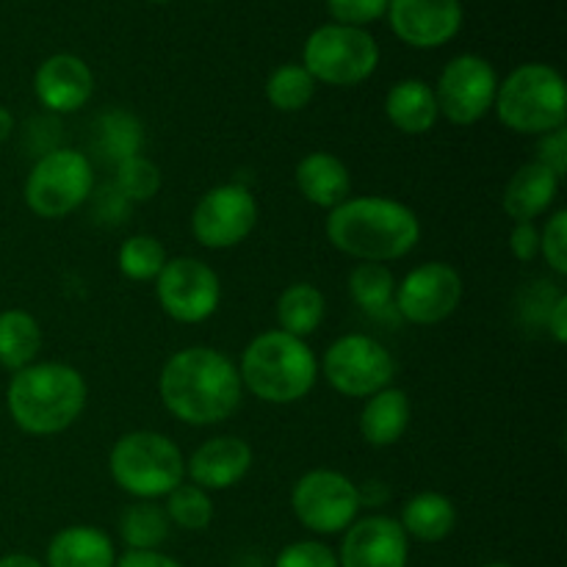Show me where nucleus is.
<instances>
[{
  "label": "nucleus",
  "instance_id": "nucleus-6",
  "mask_svg": "<svg viewBox=\"0 0 567 567\" xmlns=\"http://www.w3.org/2000/svg\"><path fill=\"white\" fill-rule=\"evenodd\" d=\"M498 122L520 136H548L567 122V89L563 75L548 64H520L498 83Z\"/></svg>",
  "mask_w": 567,
  "mask_h": 567
},
{
  "label": "nucleus",
  "instance_id": "nucleus-21",
  "mask_svg": "<svg viewBox=\"0 0 567 567\" xmlns=\"http://www.w3.org/2000/svg\"><path fill=\"white\" fill-rule=\"evenodd\" d=\"M559 177L543 164H524L504 188L502 208L513 221H535L548 214L559 194Z\"/></svg>",
  "mask_w": 567,
  "mask_h": 567
},
{
  "label": "nucleus",
  "instance_id": "nucleus-29",
  "mask_svg": "<svg viewBox=\"0 0 567 567\" xmlns=\"http://www.w3.org/2000/svg\"><path fill=\"white\" fill-rule=\"evenodd\" d=\"M316 94V81L302 64H282L266 81V100L271 109L282 111V114H297V111L308 109L310 100Z\"/></svg>",
  "mask_w": 567,
  "mask_h": 567
},
{
  "label": "nucleus",
  "instance_id": "nucleus-26",
  "mask_svg": "<svg viewBox=\"0 0 567 567\" xmlns=\"http://www.w3.org/2000/svg\"><path fill=\"white\" fill-rule=\"evenodd\" d=\"M277 321L288 336L308 338L321 327L327 313V299L313 282H291L277 299Z\"/></svg>",
  "mask_w": 567,
  "mask_h": 567
},
{
  "label": "nucleus",
  "instance_id": "nucleus-4",
  "mask_svg": "<svg viewBox=\"0 0 567 567\" xmlns=\"http://www.w3.org/2000/svg\"><path fill=\"white\" fill-rule=\"evenodd\" d=\"M319 358L308 341L282 330L260 332L238 363L241 385L266 404H297L319 382Z\"/></svg>",
  "mask_w": 567,
  "mask_h": 567
},
{
  "label": "nucleus",
  "instance_id": "nucleus-30",
  "mask_svg": "<svg viewBox=\"0 0 567 567\" xmlns=\"http://www.w3.org/2000/svg\"><path fill=\"white\" fill-rule=\"evenodd\" d=\"M166 260H169V255H166L164 244L155 236H147V233L125 238V244L116 252V266L133 282L155 280L166 266Z\"/></svg>",
  "mask_w": 567,
  "mask_h": 567
},
{
  "label": "nucleus",
  "instance_id": "nucleus-19",
  "mask_svg": "<svg viewBox=\"0 0 567 567\" xmlns=\"http://www.w3.org/2000/svg\"><path fill=\"white\" fill-rule=\"evenodd\" d=\"M413 421V404L410 396L396 385L382 388L380 393L365 399L363 410H360V435L369 446L388 449L404 437Z\"/></svg>",
  "mask_w": 567,
  "mask_h": 567
},
{
  "label": "nucleus",
  "instance_id": "nucleus-9",
  "mask_svg": "<svg viewBox=\"0 0 567 567\" xmlns=\"http://www.w3.org/2000/svg\"><path fill=\"white\" fill-rule=\"evenodd\" d=\"M319 371H324V380L341 396L369 399L382 388L393 385L396 360L377 338L352 332L330 343Z\"/></svg>",
  "mask_w": 567,
  "mask_h": 567
},
{
  "label": "nucleus",
  "instance_id": "nucleus-13",
  "mask_svg": "<svg viewBox=\"0 0 567 567\" xmlns=\"http://www.w3.org/2000/svg\"><path fill=\"white\" fill-rule=\"evenodd\" d=\"M258 199L244 183H221L194 205L192 233L205 249H233L252 236Z\"/></svg>",
  "mask_w": 567,
  "mask_h": 567
},
{
  "label": "nucleus",
  "instance_id": "nucleus-40",
  "mask_svg": "<svg viewBox=\"0 0 567 567\" xmlns=\"http://www.w3.org/2000/svg\"><path fill=\"white\" fill-rule=\"evenodd\" d=\"M114 567H183V565L161 551H127L125 557L116 559Z\"/></svg>",
  "mask_w": 567,
  "mask_h": 567
},
{
  "label": "nucleus",
  "instance_id": "nucleus-36",
  "mask_svg": "<svg viewBox=\"0 0 567 567\" xmlns=\"http://www.w3.org/2000/svg\"><path fill=\"white\" fill-rule=\"evenodd\" d=\"M327 9L338 25L363 28L385 17L388 0H327Z\"/></svg>",
  "mask_w": 567,
  "mask_h": 567
},
{
  "label": "nucleus",
  "instance_id": "nucleus-42",
  "mask_svg": "<svg viewBox=\"0 0 567 567\" xmlns=\"http://www.w3.org/2000/svg\"><path fill=\"white\" fill-rule=\"evenodd\" d=\"M11 133H14V114L6 105H0V144L9 142Z\"/></svg>",
  "mask_w": 567,
  "mask_h": 567
},
{
  "label": "nucleus",
  "instance_id": "nucleus-14",
  "mask_svg": "<svg viewBox=\"0 0 567 567\" xmlns=\"http://www.w3.org/2000/svg\"><path fill=\"white\" fill-rule=\"evenodd\" d=\"M463 277L443 260L415 266L402 282H396L393 308L404 321L419 327H435L457 313L463 302Z\"/></svg>",
  "mask_w": 567,
  "mask_h": 567
},
{
  "label": "nucleus",
  "instance_id": "nucleus-7",
  "mask_svg": "<svg viewBox=\"0 0 567 567\" xmlns=\"http://www.w3.org/2000/svg\"><path fill=\"white\" fill-rule=\"evenodd\" d=\"M94 192V166L81 150L55 147L31 166L22 197L39 219H64L75 214Z\"/></svg>",
  "mask_w": 567,
  "mask_h": 567
},
{
  "label": "nucleus",
  "instance_id": "nucleus-34",
  "mask_svg": "<svg viewBox=\"0 0 567 567\" xmlns=\"http://www.w3.org/2000/svg\"><path fill=\"white\" fill-rule=\"evenodd\" d=\"M540 255L546 258L548 269L559 277L567 275V210L559 208L548 216L546 227L540 230Z\"/></svg>",
  "mask_w": 567,
  "mask_h": 567
},
{
  "label": "nucleus",
  "instance_id": "nucleus-44",
  "mask_svg": "<svg viewBox=\"0 0 567 567\" xmlns=\"http://www.w3.org/2000/svg\"><path fill=\"white\" fill-rule=\"evenodd\" d=\"M150 3H169V0H150Z\"/></svg>",
  "mask_w": 567,
  "mask_h": 567
},
{
  "label": "nucleus",
  "instance_id": "nucleus-1",
  "mask_svg": "<svg viewBox=\"0 0 567 567\" xmlns=\"http://www.w3.org/2000/svg\"><path fill=\"white\" fill-rule=\"evenodd\" d=\"M161 404L188 426L230 419L244 399L238 365L214 347H186L172 354L158 377Z\"/></svg>",
  "mask_w": 567,
  "mask_h": 567
},
{
  "label": "nucleus",
  "instance_id": "nucleus-17",
  "mask_svg": "<svg viewBox=\"0 0 567 567\" xmlns=\"http://www.w3.org/2000/svg\"><path fill=\"white\" fill-rule=\"evenodd\" d=\"M255 452L244 437L216 435L205 441L192 460H186V476L192 485L208 493H221L236 487L252 468Z\"/></svg>",
  "mask_w": 567,
  "mask_h": 567
},
{
  "label": "nucleus",
  "instance_id": "nucleus-32",
  "mask_svg": "<svg viewBox=\"0 0 567 567\" xmlns=\"http://www.w3.org/2000/svg\"><path fill=\"white\" fill-rule=\"evenodd\" d=\"M161 169L144 155H131V158L120 161L114 172V188L122 194L127 205L133 203H150L155 194L161 192Z\"/></svg>",
  "mask_w": 567,
  "mask_h": 567
},
{
  "label": "nucleus",
  "instance_id": "nucleus-10",
  "mask_svg": "<svg viewBox=\"0 0 567 567\" xmlns=\"http://www.w3.org/2000/svg\"><path fill=\"white\" fill-rule=\"evenodd\" d=\"M363 493L341 471L313 468L299 476L291 491V509L313 535H341L358 520Z\"/></svg>",
  "mask_w": 567,
  "mask_h": 567
},
{
  "label": "nucleus",
  "instance_id": "nucleus-37",
  "mask_svg": "<svg viewBox=\"0 0 567 567\" xmlns=\"http://www.w3.org/2000/svg\"><path fill=\"white\" fill-rule=\"evenodd\" d=\"M540 153H537V164H543L546 169H551L554 175L563 181L567 172V131L559 127V131L548 133V136H540Z\"/></svg>",
  "mask_w": 567,
  "mask_h": 567
},
{
  "label": "nucleus",
  "instance_id": "nucleus-27",
  "mask_svg": "<svg viewBox=\"0 0 567 567\" xmlns=\"http://www.w3.org/2000/svg\"><path fill=\"white\" fill-rule=\"evenodd\" d=\"M169 518L155 502H136L122 513L120 535L131 551H158L169 537Z\"/></svg>",
  "mask_w": 567,
  "mask_h": 567
},
{
  "label": "nucleus",
  "instance_id": "nucleus-23",
  "mask_svg": "<svg viewBox=\"0 0 567 567\" xmlns=\"http://www.w3.org/2000/svg\"><path fill=\"white\" fill-rule=\"evenodd\" d=\"M111 537L97 526H66L50 540L44 567H114Z\"/></svg>",
  "mask_w": 567,
  "mask_h": 567
},
{
  "label": "nucleus",
  "instance_id": "nucleus-38",
  "mask_svg": "<svg viewBox=\"0 0 567 567\" xmlns=\"http://www.w3.org/2000/svg\"><path fill=\"white\" fill-rule=\"evenodd\" d=\"M509 249L520 264H532L540 258V230L535 221H515L513 233H509Z\"/></svg>",
  "mask_w": 567,
  "mask_h": 567
},
{
  "label": "nucleus",
  "instance_id": "nucleus-11",
  "mask_svg": "<svg viewBox=\"0 0 567 567\" xmlns=\"http://www.w3.org/2000/svg\"><path fill=\"white\" fill-rule=\"evenodd\" d=\"M155 297L161 310L177 324H203L219 310L221 282L205 260L177 255L166 260L155 277Z\"/></svg>",
  "mask_w": 567,
  "mask_h": 567
},
{
  "label": "nucleus",
  "instance_id": "nucleus-18",
  "mask_svg": "<svg viewBox=\"0 0 567 567\" xmlns=\"http://www.w3.org/2000/svg\"><path fill=\"white\" fill-rule=\"evenodd\" d=\"M94 92V75L83 59L55 53L39 64L33 75V94L53 114H72L83 109Z\"/></svg>",
  "mask_w": 567,
  "mask_h": 567
},
{
  "label": "nucleus",
  "instance_id": "nucleus-43",
  "mask_svg": "<svg viewBox=\"0 0 567 567\" xmlns=\"http://www.w3.org/2000/svg\"><path fill=\"white\" fill-rule=\"evenodd\" d=\"M485 567H513V565H507V563H491V565H485Z\"/></svg>",
  "mask_w": 567,
  "mask_h": 567
},
{
  "label": "nucleus",
  "instance_id": "nucleus-33",
  "mask_svg": "<svg viewBox=\"0 0 567 567\" xmlns=\"http://www.w3.org/2000/svg\"><path fill=\"white\" fill-rule=\"evenodd\" d=\"M97 144L109 158H114V164H120L131 155H138V150H142V125L136 122V116L125 114V111H111L103 116Z\"/></svg>",
  "mask_w": 567,
  "mask_h": 567
},
{
  "label": "nucleus",
  "instance_id": "nucleus-35",
  "mask_svg": "<svg viewBox=\"0 0 567 567\" xmlns=\"http://www.w3.org/2000/svg\"><path fill=\"white\" fill-rule=\"evenodd\" d=\"M275 567H338V554L319 540H297L282 548Z\"/></svg>",
  "mask_w": 567,
  "mask_h": 567
},
{
  "label": "nucleus",
  "instance_id": "nucleus-15",
  "mask_svg": "<svg viewBox=\"0 0 567 567\" xmlns=\"http://www.w3.org/2000/svg\"><path fill=\"white\" fill-rule=\"evenodd\" d=\"M385 14L393 33L419 50L443 48L463 28L460 0H388Z\"/></svg>",
  "mask_w": 567,
  "mask_h": 567
},
{
  "label": "nucleus",
  "instance_id": "nucleus-3",
  "mask_svg": "<svg viewBox=\"0 0 567 567\" xmlns=\"http://www.w3.org/2000/svg\"><path fill=\"white\" fill-rule=\"evenodd\" d=\"M89 388L66 363H31L14 371L6 388V410L25 435L50 437L70 430L86 408Z\"/></svg>",
  "mask_w": 567,
  "mask_h": 567
},
{
  "label": "nucleus",
  "instance_id": "nucleus-16",
  "mask_svg": "<svg viewBox=\"0 0 567 567\" xmlns=\"http://www.w3.org/2000/svg\"><path fill=\"white\" fill-rule=\"evenodd\" d=\"M410 537L391 515H369L347 529L338 567H408Z\"/></svg>",
  "mask_w": 567,
  "mask_h": 567
},
{
  "label": "nucleus",
  "instance_id": "nucleus-8",
  "mask_svg": "<svg viewBox=\"0 0 567 567\" xmlns=\"http://www.w3.org/2000/svg\"><path fill=\"white\" fill-rule=\"evenodd\" d=\"M302 66L316 83L327 86H358L380 66V44L365 28L330 22L316 28L302 50Z\"/></svg>",
  "mask_w": 567,
  "mask_h": 567
},
{
  "label": "nucleus",
  "instance_id": "nucleus-2",
  "mask_svg": "<svg viewBox=\"0 0 567 567\" xmlns=\"http://www.w3.org/2000/svg\"><path fill=\"white\" fill-rule=\"evenodd\" d=\"M327 241L360 264H391L421 241V219L410 205L391 197L343 199L327 216Z\"/></svg>",
  "mask_w": 567,
  "mask_h": 567
},
{
  "label": "nucleus",
  "instance_id": "nucleus-25",
  "mask_svg": "<svg viewBox=\"0 0 567 567\" xmlns=\"http://www.w3.org/2000/svg\"><path fill=\"white\" fill-rule=\"evenodd\" d=\"M39 349H42V327L37 316L20 308L3 310L0 313V365L14 374L37 363Z\"/></svg>",
  "mask_w": 567,
  "mask_h": 567
},
{
  "label": "nucleus",
  "instance_id": "nucleus-31",
  "mask_svg": "<svg viewBox=\"0 0 567 567\" xmlns=\"http://www.w3.org/2000/svg\"><path fill=\"white\" fill-rule=\"evenodd\" d=\"M164 513L169 518V524L181 526V529L203 532L214 520V498L203 487L192 485V482H183V485H177L166 496Z\"/></svg>",
  "mask_w": 567,
  "mask_h": 567
},
{
  "label": "nucleus",
  "instance_id": "nucleus-20",
  "mask_svg": "<svg viewBox=\"0 0 567 567\" xmlns=\"http://www.w3.org/2000/svg\"><path fill=\"white\" fill-rule=\"evenodd\" d=\"M293 181H297L299 194H302L310 205L327 210L338 208L343 199H349V192H352L349 166L343 164L338 155L324 153V150L305 155L297 164Z\"/></svg>",
  "mask_w": 567,
  "mask_h": 567
},
{
  "label": "nucleus",
  "instance_id": "nucleus-39",
  "mask_svg": "<svg viewBox=\"0 0 567 567\" xmlns=\"http://www.w3.org/2000/svg\"><path fill=\"white\" fill-rule=\"evenodd\" d=\"M546 327L557 343L567 341V293L559 291L546 310Z\"/></svg>",
  "mask_w": 567,
  "mask_h": 567
},
{
  "label": "nucleus",
  "instance_id": "nucleus-41",
  "mask_svg": "<svg viewBox=\"0 0 567 567\" xmlns=\"http://www.w3.org/2000/svg\"><path fill=\"white\" fill-rule=\"evenodd\" d=\"M0 567H44L39 559L28 557V554H9V557H0Z\"/></svg>",
  "mask_w": 567,
  "mask_h": 567
},
{
  "label": "nucleus",
  "instance_id": "nucleus-5",
  "mask_svg": "<svg viewBox=\"0 0 567 567\" xmlns=\"http://www.w3.org/2000/svg\"><path fill=\"white\" fill-rule=\"evenodd\" d=\"M109 471L122 493L136 502H158L186 482V457L172 437L136 430L111 446Z\"/></svg>",
  "mask_w": 567,
  "mask_h": 567
},
{
  "label": "nucleus",
  "instance_id": "nucleus-12",
  "mask_svg": "<svg viewBox=\"0 0 567 567\" xmlns=\"http://www.w3.org/2000/svg\"><path fill=\"white\" fill-rule=\"evenodd\" d=\"M432 89H435L437 111H441L443 120L452 122V125L468 127L485 120L493 111L498 92V75L487 59L463 53L454 55L443 66L437 86Z\"/></svg>",
  "mask_w": 567,
  "mask_h": 567
},
{
  "label": "nucleus",
  "instance_id": "nucleus-24",
  "mask_svg": "<svg viewBox=\"0 0 567 567\" xmlns=\"http://www.w3.org/2000/svg\"><path fill=\"white\" fill-rule=\"evenodd\" d=\"M399 526L404 535L421 543H441L457 526V507L449 496L435 491H424L410 498L402 509Z\"/></svg>",
  "mask_w": 567,
  "mask_h": 567
},
{
  "label": "nucleus",
  "instance_id": "nucleus-28",
  "mask_svg": "<svg viewBox=\"0 0 567 567\" xmlns=\"http://www.w3.org/2000/svg\"><path fill=\"white\" fill-rule=\"evenodd\" d=\"M349 293L360 310L380 316L393 308L396 277L385 264H358L349 275Z\"/></svg>",
  "mask_w": 567,
  "mask_h": 567
},
{
  "label": "nucleus",
  "instance_id": "nucleus-22",
  "mask_svg": "<svg viewBox=\"0 0 567 567\" xmlns=\"http://www.w3.org/2000/svg\"><path fill=\"white\" fill-rule=\"evenodd\" d=\"M385 116L404 136H426L441 120L435 89L421 78H404L393 83L391 92L385 94Z\"/></svg>",
  "mask_w": 567,
  "mask_h": 567
}]
</instances>
